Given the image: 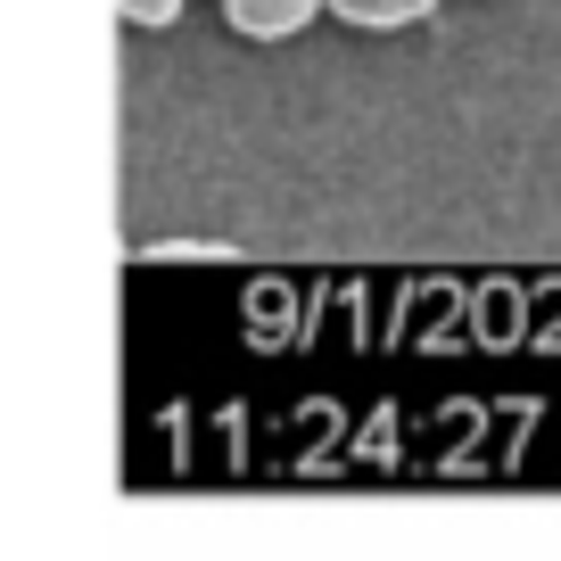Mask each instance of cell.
<instances>
[{
	"label": "cell",
	"instance_id": "obj_1",
	"mask_svg": "<svg viewBox=\"0 0 561 561\" xmlns=\"http://www.w3.org/2000/svg\"><path fill=\"white\" fill-rule=\"evenodd\" d=\"M322 9H331V0H224V25L240 42H289V34H306Z\"/></svg>",
	"mask_w": 561,
	"mask_h": 561
},
{
	"label": "cell",
	"instance_id": "obj_2",
	"mask_svg": "<svg viewBox=\"0 0 561 561\" xmlns=\"http://www.w3.org/2000/svg\"><path fill=\"white\" fill-rule=\"evenodd\" d=\"M339 25H364V34H397V25L438 18V0H331Z\"/></svg>",
	"mask_w": 561,
	"mask_h": 561
},
{
	"label": "cell",
	"instance_id": "obj_3",
	"mask_svg": "<svg viewBox=\"0 0 561 561\" xmlns=\"http://www.w3.org/2000/svg\"><path fill=\"white\" fill-rule=\"evenodd\" d=\"M149 256L158 264H231V248L224 240H158Z\"/></svg>",
	"mask_w": 561,
	"mask_h": 561
},
{
	"label": "cell",
	"instance_id": "obj_4",
	"mask_svg": "<svg viewBox=\"0 0 561 561\" xmlns=\"http://www.w3.org/2000/svg\"><path fill=\"white\" fill-rule=\"evenodd\" d=\"M116 18H124V25H149V34H158V25H174V18H182V0H116Z\"/></svg>",
	"mask_w": 561,
	"mask_h": 561
}]
</instances>
